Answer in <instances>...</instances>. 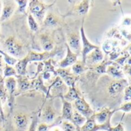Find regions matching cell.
<instances>
[{"label":"cell","instance_id":"1","mask_svg":"<svg viewBox=\"0 0 131 131\" xmlns=\"http://www.w3.org/2000/svg\"><path fill=\"white\" fill-rule=\"evenodd\" d=\"M3 46L6 53L16 59H21L27 55L23 44L15 36H9L5 40Z\"/></svg>","mask_w":131,"mask_h":131},{"label":"cell","instance_id":"2","mask_svg":"<svg viewBox=\"0 0 131 131\" xmlns=\"http://www.w3.org/2000/svg\"><path fill=\"white\" fill-rule=\"evenodd\" d=\"M53 4L49 5L44 3L42 1H38V0H32L29 3V12L31 14L36 22L42 23L44 20L46 16V11L52 6Z\"/></svg>","mask_w":131,"mask_h":131},{"label":"cell","instance_id":"3","mask_svg":"<svg viewBox=\"0 0 131 131\" xmlns=\"http://www.w3.org/2000/svg\"><path fill=\"white\" fill-rule=\"evenodd\" d=\"M71 69L69 68H58L56 70V75L60 77V79L63 81V83L69 87H73L75 86V84L79 79L78 76L74 75L71 71Z\"/></svg>","mask_w":131,"mask_h":131},{"label":"cell","instance_id":"4","mask_svg":"<svg viewBox=\"0 0 131 131\" xmlns=\"http://www.w3.org/2000/svg\"><path fill=\"white\" fill-rule=\"evenodd\" d=\"M58 52H59V49H54L51 52H36L34 51H30L27 53L26 57L28 59L29 62H44L46 61L48 59H52L57 53Z\"/></svg>","mask_w":131,"mask_h":131},{"label":"cell","instance_id":"5","mask_svg":"<svg viewBox=\"0 0 131 131\" xmlns=\"http://www.w3.org/2000/svg\"><path fill=\"white\" fill-rule=\"evenodd\" d=\"M67 46L70 50L77 54H80L81 52V38L80 34L77 32H70L67 33Z\"/></svg>","mask_w":131,"mask_h":131},{"label":"cell","instance_id":"6","mask_svg":"<svg viewBox=\"0 0 131 131\" xmlns=\"http://www.w3.org/2000/svg\"><path fill=\"white\" fill-rule=\"evenodd\" d=\"M68 89H69L68 86L63 83V81L60 79V77L57 76V77H55V79L52 81L51 85L48 88V91L46 94L48 96L49 93L51 92L52 95L58 96L59 94L66 93L67 92Z\"/></svg>","mask_w":131,"mask_h":131},{"label":"cell","instance_id":"7","mask_svg":"<svg viewBox=\"0 0 131 131\" xmlns=\"http://www.w3.org/2000/svg\"><path fill=\"white\" fill-rule=\"evenodd\" d=\"M80 38H81V42H82V52H81V54H82V61L83 63H85L86 62V56L90 52H92L93 50L96 49L98 48V46L92 44L89 40L88 39L86 38V35H85V32H84V29H83V23L82 24V26H81V29H80Z\"/></svg>","mask_w":131,"mask_h":131},{"label":"cell","instance_id":"8","mask_svg":"<svg viewBox=\"0 0 131 131\" xmlns=\"http://www.w3.org/2000/svg\"><path fill=\"white\" fill-rule=\"evenodd\" d=\"M4 84L8 93L9 106L12 109L14 104V96L16 93V89H17L16 79L13 77L6 78L4 80Z\"/></svg>","mask_w":131,"mask_h":131},{"label":"cell","instance_id":"9","mask_svg":"<svg viewBox=\"0 0 131 131\" xmlns=\"http://www.w3.org/2000/svg\"><path fill=\"white\" fill-rule=\"evenodd\" d=\"M75 110H77L80 114H82L86 118H90L93 116V111L90 108L88 103L83 99V97H80L74 101Z\"/></svg>","mask_w":131,"mask_h":131},{"label":"cell","instance_id":"10","mask_svg":"<svg viewBox=\"0 0 131 131\" xmlns=\"http://www.w3.org/2000/svg\"><path fill=\"white\" fill-rule=\"evenodd\" d=\"M56 116V112L54 109L52 102H51L49 100V103H47L45 106L42 109V115H41V118L42 120L43 121L44 123H52Z\"/></svg>","mask_w":131,"mask_h":131},{"label":"cell","instance_id":"11","mask_svg":"<svg viewBox=\"0 0 131 131\" xmlns=\"http://www.w3.org/2000/svg\"><path fill=\"white\" fill-rule=\"evenodd\" d=\"M13 122L16 131H26L29 125V116L22 112L16 113L13 116Z\"/></svg>","mask_w":131,"mask_h":131},{"label":"cell","instance_id":"12","mask_svg":"<svg viewBox=\"0 0 131 131\" xmlns=\"http://www.w3.org/2000/svg\"><path fill=\"white\" fill-rule=\"evenodd\" d=\"M39 42L44 52H51L55 49L54 38L49 32L40 33L38 36Z\"/></svg>","mask_w":131,"mask_h":131},{"label":"cell","instance_id":"13","mask_svg":"<svg viewBox=\"0 0 131 131\" xmlns=\"http://www.w3.org/2000/svg\"><path fill=\"white\" fill-rule=\"evenodd\" d=\"M66 46H67V55H66L65 58L62 60H61L58 64L59 68H62V69L69 68L70 67H72L73 64L77 62V57H78L77 54L73 53L70 50L67 44H66Z\"/></svg>","mask_w":131,"mask_h":131},{"label":"cell","instance_id":"14","mask_svg":"<svg viewBox=\"0 0 131 131\" xmlns=\"http://www.w3.org/2000/svg\"><path fill=\"white\" fill-rule=\"evenodd\" d=\"M2 3H3V9L0 16V23L9 19L16 9V3L15 1H3Z\"/></svg>","mask_w":131,"mask_h":131},{"label":"cell","instance_id":"15","mask_svg":"<svg viewBox=\"0 0 131 131\" xmlns=\"http://www.w3.org/2000/svg\"><path fill=\"white\" fill-rule=\"evenodd\" d=\"M62 23V19L53 13H48L42 22L43 26L46 28H57Z\"/></svg>","mask_w":131,"mask_h":131},{"label":"cell","instance_id":"16","mask_svg":"<svg viewBox=\"0 0 131 131\" xmlns=\"http://www.w3.org/2000/svg\"><path fill=\"white\" fill-rule=\"evenodd\" d=\"M103 59V52L101 51V49L98 47L97 49L93 50L92 52H90L86 58V62L85 64L88 67L89 66H93V65H96L97 63H99L100 62H101Z\"/></svg>","mask_w":131,"mask_h":131},{"label":"cell","instance_id":"17","mask_svg":"<svg viewBox=\"0 0 131 131\" xmlns=\"http://www.w3.org/2000/svg\"><path fill=\"white\" fill-rule=\"evenodd\" d=\"M62 119L72 121L73 118V108L71 103L65 100L62 97Z\"/></svg>","mask_w":131,"mask_h":131},{"label":"cell","instance_id":"18","mask_svg":"<svg viewBox=\"0 0 131 131\" xmlns=\"http://www.w3.org/2000/svg\"><path fill=\"white\" fill-rule=\"evenodd\" d=\"M110 116H111V113L110 112V110L107 109H104L100 113L93 115V117L95 122L97 123L99 126H101V125H104L108 121H110Z\"/></svg>","mask_w":131,"mask_h":131},{"label":"cell","instance_id":"19","mask_svg":"<svg viewBox=\"0 0 131 131\" xmlns=\"http://www.w3.org/2000/svg\"><path fill=\"white\" fill-rule=\"evenodd\" d=\"M28 63H29V61H28L26 56L21 59H18V62L16 63L15 67H14L17 73V75L23 76V77H25L26 75Z\"/></svg>","mask_w":131,"mask_h":131},{"label":"cell","instance_id":"20","mask_svg":"<svg viewBox=\"0 0 131 131\" xmlns=\"http://www.w3.org/2000/svg\"><path fill=\"white\" fill-rule=\"evenodd\" d=\"M16 77H17V86L19 91L20 92H26L27 90H31V82L29 80V79L25 76H19L17 75Z\"/></svg>","mask_w":131,"mask_h":131},{"label":"cell","instance_id":"21","mask_svg":"<svg viewBox=\"0 0 131 131\" xmlns=\"http://www.w3.org/2000/svg\"><path fill=\"white\" fill-rule=\"evenodd\" d=\"M89 8H90V1L85 0V1H82L77 6H76L73 8L72 13L77 16H85L89 11Z\"/></svg>","mask_w":131,"mask_h":131},{"label":"cell","instance_id":"22","mask_svg":"<svg viewBox=\"0 0 131 131\" xmlns=\"http://www.w3.org/2000/svg\"><path fill=\"white\" fill-rule=\"evenodd\" d=\"M126 83V81L124 80H122L119 81H114L111 83V84L109 86V93L110 95H116L119 93L124 88Z\"/></svg>","mask_w":131,"mask_h":131},{"label":"cell","instance_id":"23","mask_svg":"<svg viewBox=\"0 0 131 131\" xmlns=\"http://www.w3.org/2000/svg\"><path fill=\"white\" fill-rule=\"evenodd\" d=\"M62 98L65 100L71 103V102H74L77 99L80 98V96L79 95L76 87L73 86V87H69L67 92L64 94V96Z\"/></svg>","mask_w":131,"mask_h":131},{"label":"cell","instance_id":"24","mask_svg":"<svg viewBox=\"0 0 131 131\" xmlns=\"http://www.w3.org/2000/svg\"><path fill=\"white\" fill-rule=\"evenodd\" d=\"M89 68L86 66L85 63L83 62V61H77V62L75 64H73L71 67V72L76 75V76H79L82 73H83L85 71H86Z\"/></svg>","mask_w":131,"mask_h":131},{"label":"cell","instance_id":"25","mask_svg":"<svg viewBox=\"0 0 131 131\" xmlns=\"http://www.w3.org/2000/svg\"><path fill=\"white\" fill-rule=\"evenodd\" d=\"M117 42L116 41H112L110 39L105 40L102 45V49L103 51L106 54H110L116 48H117Z\"/></svg>","mask_w":131,"mask_h":131},{"label":"cell","instance_id":"26","mask_svg":"<svg viewBox=\"0 0 131 131\" xmlns=\"http://www.w3.org/2000/svg\"><path fill=\"white\" fill-rule=\"evenodd\" d=\"M72 121L74 123V124L77 126H83L84 123L86 121V118L84 117L82 114H80L77 110H73V118Z\"/></svg>","mask_w":131,"mask_h":131},{"label":"cell","instance_id":"27","mask_svg":"<svg viewBox=\"0 0 131 131\" xmlns=\"http://www.w3.org/2000/svg\"><path fill=\"white\" fill-rule=\"evenodd\" d=\"M17 76V73L15 70V68L12 66H9L6 63L4 65V68H3V78H8L11 77H16Z\"/></svg>","mask_w":131,"mask_h":131},{"label":"cell","instance_id":"28","mask_svg":"<svg viewBox=\"0 0 131 131\" xmlns=\"http://www.w3.org/2000/svg\"><path fill=\"white\" fill-rule=\"evenodd\" d=\"M96 127V122L93 117V115L88 119V120L86 121L84 125L82 126L81 130L82 131H95Z\"/></svg>","mask_w":131,"mask_h":131},{"label":"cell","instance_id":"29","mask_svg":"<svg viewBox=\"0 0 131 131\" xmlns=\"http://www.w3.org/2000/svg\"><path fill=\"white\" fill-rule=\"evenodd\" d=\"M0 55L2 56V57H3V60L6 62V63L9 65V66H12V67L15 66L16 63L18 62V59L12 57L11 56H9V54H7L6 52H5L4 51H3L1 49H0Z\"/></svg>","mask_w":131,"mask_h":131},{"label":"cell","instance_id":"30","mask_svg":"<svg viewBox=\"0 0 131 131\" xmlns=\"http://www.w3.org/2000/svg\"><path fill=\"white\" fill-rule=\"evenodd\" d=\"M106 71L110 76H112L115 78H123V74L122 71L120 70H119L117 67H113V66H110V67L107 68Z\"/></svg>","mask_w":131,"mask_h":131},{"label":"cell","instance_id":"31","mask_svg":"<svg viewBox=\"0 0 131 131\" xmlns=\"http://www.w3.org/2000/svg\"><path fill=\"white\" fill-rule=\"evenodd\" d=\"M27 19H28V24L30 29L33 32H37L39 30V23L36 22L35 18L31 14H29Z\"/></svg>","mask_w":131,"mask_h":131},{"label":"cell","instance_id":"32","mask_svg":"<svg viewBox=\"0 0 131 131\" xmlns=\"http://www.w3.org/2000/svg\"><path fill=\"white\" fill-rule=\"evenodd\" d=\"M7 100H8V93L3 82L0 84V100H1L2 103H5Z\"/></svg>","mask_w":131,"mask_h":131},{"label":"cell","instance_id":"33","mask_svg":"<svg viewBox=\"0 0 131 131\" xmlns=\"http://www.w3.org/2000/svg\"><path fill=\"white\" fill-rule=\"evenodd\" d=\"M62 131H76V126L70 121L64 120L62 123Z\"/></svg>","mask_w":131,"mask_h":131},{"label":"cell","instance_id":"34","mask_svg":"<svg viewBox=\"0 0 131 131\" xmlns=\"http://www.w3.org/2000/svg\"><path fill=\"white\" fill-rule=\"evenodd\" d=\"M16 3H17V4L19 5V12L22 13H25L28 1H26V0H18Z\"/></svg>","mask_w":131,"mask_h":131},{"label":"cell","instance_id":"35","mask_svg":"<svg viewBox=\"0 0 131 131\" xmlns=\"http://www.w3.org/2000/svg\"><path fill=\"white\" fill-rule=\"evenodd\" d=\"M125 101H131V86H129L125 90Z\"/></svg>","mask_w":131,"mask_h":131},{"label":"cell","instance_id":"36","mask_svg":"<svg viewBox=\"0 0 131 131\" xmlns=\"http://www.w3.org/2000/svg\"><path fill=\"white\" fill-rule=\"evenodd\" d=\"M49 126L46 123H42L38 126L37 131H49Z\"/></svg>","mask_w":131,"mask_h":131},{"label":"cell","instance_id":"37","mask_svg":"<svg viewBox=\"0 0 131 131\" xmlns=\"http://www.w3.org/2000/svg\"><path fill=\"white\" fill-rule=\"evenodd\" d=\"M119 110H123L124 112H129V111H131V102L124 104L123 106L120 107Z\"/></svg>","mask_w":131,"mask_h":131},{"label":"cell","instance_id":"38","mask_svg":"<svg viewBox=\"0 0 131 131\" xmlns=\"http://www.w3.org/2000/svg\"><path fill=\"white\" fill-rule=\"evenodd\" d=\"M4 61L2 57V56H0V77H3V68H4Z\"/></svg>","mask_w":131,"mask_h":131},{"label":"cell","instance_id":"39","mask_svg":"<svg viewBox=\"0 0 131 131\" xmlns=\"http://www.w3.org/2000/svg\"><path fill=\"white\" fill-rule=\"evenodd\" d=\"M36 119L35 118L32 122V124L31 126H29V129L28 131H36Z\"/></svg>","mask_w":131,"mask_h":131},{"label":"cell","instance_id":"40","mask_svg":"<svg viewBox=\"0 0 131 131\" xmlns=\"http://www.w3.org/2000/svg\"><path fill=\"white\" fill-rule=\"evenodd\" d=\"M109 131H123V126H122V124H119L115 128H111L110 129Z\"/></svg>","mask_w":131,"mask_h":131},{"label":"cell","instance_id":"41","mask_svg":"<svg viewBox=\"0 0 131 131\" xmlns=\"http://www.w3.org/2000/svg\"><path fill=\"white\" fill-rule=\"evenodd\" d=\"M49 131H62V128H60L59 126H55L51 127V128L49 129Z\"/></svg>","mask_w":131,"mask_h":131},{"label":"cell","instance_id":"42","mask_svg":"<svg viewBox=\"0 0 131 131\" xmlns=\"http://www.w3.org/2000/svg\"><path fill=\"white\" fill-rule=\"evenodd\" d=\"M0 115L2 116V119H4V113H3V103L0 100Z\"/></svg>","mask_w":131,"mask_h":131},{"label":"cell","instance_id":"43","mask_svg":"<svg viewBox=\"0 0 131 131\" xmlns=\"http://www.w3.org/2000/svg\"><path fill=\"white\" fill-rule=\"evenodd\" d=\"M130 23H131V19H129V18L125 19V20L123 22V24L124 25H129Z\"/></svg>","mask_w":131,"mask_h":131},{"label":"cell","instance_id":"44","mask_svg":"<svg viewBox=\"0 0 131 131\" xmlns=\"http://www.w3.org/2000/svg\"><path fill=\"white\" fill-rule=\"evenodd\" d=\"M126 73H127L129 76H131V67H128Z\"/></svg>","mask_w":131,"mask_h":131},{"label":"cell","instance_id":"45","mask_svg":"<svg viewBox=\"0 0 131 131\" xmlns=\"http://www.w3.org/2000/svg\"><path fill=\"white\" fill-rule=\"evenodd\" d=\"M4 80H5V79L3 78V77H0V84L4 82Z\"/></svg>","mask_w":131,"mask_h":131},{"label":"cell","instance_id":"46","mask_svg":"<svg viewBox=\"0 0 131 131\" xmlns=\"http://www.w3.org/2000/svg\"><path fill=\"white\" fill-rule=\"evenodd\" d=\"M1 11H2V2L0 1V16H1Z\"/></svg>","mask_w":131,"mask_h":131},{"label":"cell","instance_id":"47","mask_svg":"<svg viewBox=\"0 0 131 131\" xmlns=\"http://www.w3.org/2000/svg\"><path fill=\"white\" fill-rule=\"evenodd\" d=\"M128 51H129V54L131 55V45H130V46H129V47L128 48Z\"/></svg>","mask_w":131,"mask_h":131},{"label":"cell","instance_id":"48","mask_svg":"<svg viewBox=\"0 0 131 131\" xmlns=\"http://www.w3.org/2000/svg\"><path fill=\"white\" fill-rule=\"evenodd\" d=\"M0 131H2V129H1V128H0Z\"/></svg>","mask_w":131,"mask_h":131},{"label":"cell","instance_id":"49","mask_svg":"<svg viewBox=\"0 0 131 131\" xmlns=\"http://www.w3.org/2000/svg\"><path fill=\"white\" fill-rule=\"evenodd\" d=\"M8 131H12V130H8Z\"/></svg>","mask_w":131,"mask_h":131}]
</instances>
